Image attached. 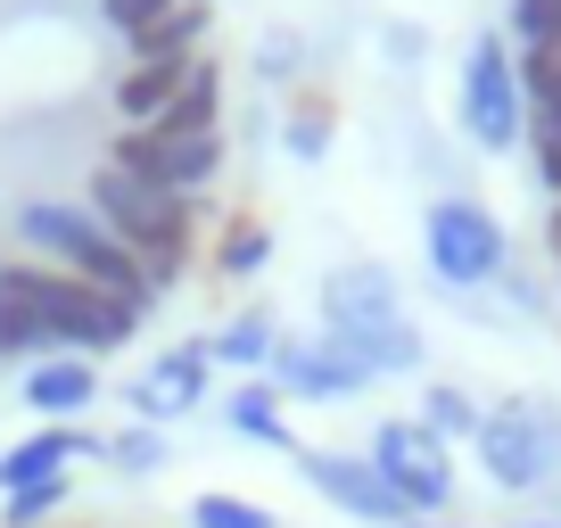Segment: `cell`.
I'll return each mask as SVG.
<instances>
[{
    "label": "cell",
    "mask_w": 561,
    "mask_h": 528,
    "mask_svg": "<svg viewBox=\"0 0 561 528\" xmlns=\"http://www.w3.org/2000/svg\"><path fill=\"white\" fill-rule=\"evenodd\" d=\"M322 331H331L371 380L421 371V331H413V314H404L397 282H388V264H339L331 282H322Z\"/></svg>",
    "instance_id": "6da1fadb"
},
{
    "label": "cell",
    "mask_w": 561,
    "mask_h": 528,
    "mask_svg": "<svg viewBox=\"0 0 561 528\" xmlns=\"http://www.w3.org/2000/svg\"><path fill=\"white\" fill-rule=\"evenodd\" d=\"M0 298L25 306V314L50 331L58 355H107V347H124V338H133V322H140V314H124L116 298H100L91 282L50 273V264H18V256L0 264Z\"/></svg>",
    "instance_id": "7a4b0ae2"
},
{
    "label": "cell",
    "mask_w": 561,
    "mask_h": 528,
    "mask_svg": "<svg viewBox=\"0 0 561 528\" xmlns=\"http://www.w3.org/2000/svg\"><path fill=\"white\" fill-rule=\"evenodd\" d=\"M479 471L504 495H537L561 487V405L553 397H504L479 413Z\"/></svg>",
    "instance_id": "3957f363"
},
{
    "label": "cell",
    "mask_w": 561,
    "mask_h": 528,
    "mask_svg": "<svg viewBox=\"0 0 561 528\" xmlns=\"http://www.w3.org/2000/svg\"><path fill=\"white\" fill-rule=\"evenodd\" d=\"M421 248H430V273L446 289H488V282H504V264H512L504 223L479 198H438L421 215Z\"/></svg>",
    "instance_id": "277c9868"
},
{
    "label": "cell",
    "mask_w": 561,
    "mask_h": 528,
    "mask_svg": "<svg viewBox=\"0 0 561 528\" xmlns=\"http://www.w3.org/2000/svg\"><path fill=\"white\" fill-rule=\"evenodd\" d=\"M91 215H100L107 240H124L133 256H158V248H191L198 231V207L174 191H149V182L116 174V165H100L91 174Z\"/></svg>",
    "instance_id": "5b68a950"
},
{
    "label": "cell",
    "mask_w": 561,
    "mask_h": 528,
    "mask_svg": "<svg viewBox=\"0 0 561 528\" xmlns=\"http://www.w3.org/2000/svg\"><path fill=\"white\" fill-rule=\"evenodd\" d=\"M371 471L388 479V495H397L413 520L455 512V462H446V446L430 438L421 422H380V429H371Z\"/></svg>",
    "instance_id": "8992f818"
},
{
    "label": "cell",
    "mask_w": 561,
    "mask_h": 528,
    "mask_svg": "<svg viewBox=\"0 0 561 528\" xmlns=\"http://www.w3.org/2000/svg\"><path fill=\"white\" fill-rule=\"evenodd\" d=\"M107 165H116V174H133V182H149V191L191 198V191H207V182H215L224 141H215V133H182V141H174V133H158V124H133V133H116Z\"/></svg>",
    "instance_id": "52a82bcc"
},
{
    "label": "cell",
    "mask_w": 561,
    "mask_h": 528,
    "mask_svg": "<svg viewBox=\"0 0 561 528\" xmlns=\"http://www.w3.org/2000/svg\"><path fill=\"white\" fill-rule=\"evenodd\" d=\"M462 124H471L479 149H512L528 133V100H520V67H512V50L495 34L471 42V58H462Z\"/></svg>",
    "instance_id": "ba28073f"
},
{
    "label": "cell",
    "mask_w": 561,
    "mask_h": 528,
    "mask_svg": "<svg viewBox=\"0 0 561 528\" xmlns=\"http://www.w3.org/2000/svg\"><path fill=\"white\" fill-rule=\"evenodd\" d=\"M298 479L322 495V504H339L347 520H371V528H404L413 512L388 495V479L371 471V455H331V446H298Z\"/></svg>",
    "instance_id": "9c48e42d"
},
{
    "label": "cell",
    "mask_w": 561,
    "mask_h": 528,
    "mask_svg": "<svg viewBox=\"0 0 561 528\" xmlns=\"http://www.w3.org/2000/svg\"><path fill=\"white\" fill-rule=\"evenodd\" d=\"M207 371H215V355H207V338H182V347H165L158 364L133 380V397L124 405L140 413V429H174L182 413H198L207 405Z\"/></svg>",
    "instance_id": "30bf717a"
},
{
    "label": "cell",
    "mask_w": 561,
    "mask_h": 528,
    "mask_svg": "<svg viewBox=\"0 0 561 528\" xmlns=\"http://www.w3.org/2000/svg\"><path fill=\"white\" fill-rule=\"evenodd\" d=\"M273 388L280 397H355V388H371V371L322 331V338H280L273 347Z\"/></svg>",
    "instance_id": "8fae6325"
},
{
    "label": "cell",
    "mask_w": 561,
    "mask_h": 528,
    "mask_svg": "<svg viewBox=\"0 0 561 528\" xmlns=\"http://www.w3.org/2000/svg\"><path fill=\"white\" fill-rule=\"evenodd\" d=\"M18 231H25V248H42V256L67 264V273H83V264L107 248L100 215H91V207H58V198H34V207H18Z\"/></svg>",
    "instance_id": "7c38bea8"
},
{
    "label": "cell",
    "mask_w": 561,
    "mask_h": 528,
    "mask_svg": "<svg viewBox=\"0 0 561 528\" xmlns=\"http://www.w3.org/2000/svg\"><path fill=\"white\" fill-rule=\"evenodd\" d=\"M100 455V438H83L75 422H42L25 446H9L0 455V495H18V487H42V479H67V462Z\"/></svg>",
    "instance_id": "4fadbf2b"
},
{
    "label": "cell",
    "mask_w": 561,
    "mask_h": 528,
    "mask_svg": "<svg viewBox=\"0 0 561 528\" xmlns=\"http://www.w3.org/2000/svg\"><path fill=\"white\" fill-rule=\"evenodd\" d=\"M207 25H215L207 0H174L165 18H149L140 34H124V42H133V67H191L198 42H207Z\"/></svg>",
    "instance_id": "5bb4252c"
},
{
    "label": "cell",
    "mask_w": 561,
    "mask_h": 528,
    "mask_svg": "<svg viewBox=\"0 0 561 528\" xmlns=\"http://www.w3.org/2000/svg\"><path fill=\"white\" fill-rule=\"evenodd\" d=\"M91 397H100V371H91V355H42V364L25 371V405H34L42 422H75Z\"/></svg>",
    "instance_id": "9a60e30c"
},
{
    "label": "cell",
    "mask_w": 561,
    "mask_h": 528,
    "mask_svg": "<svg viewBox=\"0 0 561 528\" xmlns=\"http://www.w3.org/2000/svg\"><path fill=\"white\" fill-rule=\"evenodd\" d=\"M224 429H231V438H248V446H280V455H298L273 380H240V388H231V397H224Z\"/></svg>",
    "instance_id": "2e32d148"
},
{
    "label": "cell",
    "mask_w": 561,
    "mask_h": 528,
    "mask_svg": "<svg viewBox=\"0 0 561 528\" xmlns=\"http://www.w3.org/2000/svg\"><path fill=\"white\" fill-rule=\"evenodd\" d=\"M215 107H224V67L215 58H191V74H182V100L158 116V133H215Z\"/></svg>",
    "instance_id": "e0dca14e"
},
{
    "label": "cell",
    "mask_w": 561,
    "mask_h": 528,
    "mask_svg": "<svg viewBox=\"0 0 561 528\" xmlns=\"http://www.w3.org/2000/svg\"><path fill=\"white\" fill-rule=\"evenodd\" d=\"M273 347H280V322L264 314V306H248V314H231L224 331L207 338V355H215V364H240V371L273 364Z\"/></svg>",
    "instance_id": "ac0fdd59"
},
{
    "label": "cell",
    "mask_w": 561,
    "mask_h": 528,
    "mask_svg": "<svg viewBox=\"0 0 561 528\" xmlns=\"http://www.w3.org/2000/svg\"><path fill=\"white\" fill-rule=\"evenodd\" d=\"M182 74H191V67H133V74H116V107H124V124H158L165 107L182 100Z\"/></svg>",
    "instance_id": "d6986e66"
},
{
    "label": "cell",
    "mask_w": 561,
    "mask_h": 528,
    "mask_svg": "<svg viewBox=\"0 0 561 528\" xmlns=\"http://www.w3.org/2000/svg\"><path fill=\"white\" fill-rule=\"evenodd\" d=\"M264 256H273V231H264L256 215H231L224 240H215V273H224V282H248V273H264Z\"/></svg>",
    "instance_id": "ffe728a7"
},
{
    "label": "cell",
    "mask_w": 561,
    "mask_h": 528,
    "mask_svg": "<svg viewBox=\"0 0 561 528\" xmlns=\"http://www.w3.org/2000/svg\"><path fill=\"white\" fill-rule=\"evenodd\" d=\"M421 429L430 438H479V405H471V388H455V380H438L430 397H421Z\"/></svg>",
    "instance_id": "44dd1931"
},
{
    "label": "cell",
    "mask_w": 561,
    "mask_h": 528,
    "mask_svg": "<svg viewBox=\"0 0 561 528\" xmlns=\"http://www.w3.org/2000/svg\"><path fill=\"white\" fill-rule=\"evenodd\" d=\"M100 462L124 479H158L165 471V429H116V438H100Z\"/></svg>",
    "instance_id": "7402d4cb"
},
{
    "label": "cell",
    "mask_w": 561,
    "mask_h": 528,
    "mask_svg": "<svg viewBox=\"0 0 561 528\" xmlns=\"http://www.w3.org/2000/svg\"><path fill=\"white\" fill-rule=\"evenodd\" d=\"M528 158H537V182L545 191H561V107H545V100H528Z\"/></svg>",
    "instance_id": "603a6c76"
},
{
    "label": "cell",
    "mask_w": 561,
    "mask_h": 528,
    "mask_svg": "<svg viewBox=\"0 0 561 528\" xmlns=\"http://www.w3.org/2000/svg\"><path fill=\"white\" fill-rule=\"evenodd\" d=\"M331 100H298V107H289V133H280V141H289V158H306V165H314L322 158V149H331Z\"/></svg>",
    "instance_id": "cb8c5ba5"
},
{
    "label": "cell",
    "mask_w": 561,
    "mask_h": 528,
    "mask_svg": "<svg viewBox=\"0 0 561 528\" xmlns=\"http://www.w3.org/2000/svg\"><path fill=\"white\" fill-rule=\"evenodd\" d=\"M191 528H280L264 504H248V495H198L191 504Z\"/></svg>",
    "instance_id": "d4e9b609"
},
{
    "label": "cell",
    "mask_w": 561,
    "mask_h": 528,
    "mask_svg": "<svg viewBox=\"0 0 561 528\" xmlns=\"http://www.w3.org/2000/svg\"><path fill=\"white\" fill-rule=\"evenodd\" d=\"M520 100L561 107V34H553V42H537V50H520Z\"/></svg>",
    "instance_id": "484cf974"
},
{
    "label": "cell",
    "mask_w": 561,
    "mask_h": 528,
    "mask_svg": "<svg viewBox=\"0 0 561 528\" xmlns=\"http://www.w3.org/2000/svg\"><path fill=\"white\" fill-rule=\"evenodd\" d=\"M0 355H34V364H42V355H58V347H50V331H42L25 306L0 298Z\"/></svg>",
    "instance_id": "4316f807"
},
{
    "label": "cell",
    "mask_w": 561,
    "mask_h": 528,
    "mask_svg": "<svg viewBox=\"0 0 561 528\" xmlns=\"http://www.w3.org/2000/svg\"><path fill=\"white\" fill-rule=\"evenodd\" d=\"M553 34H561V0H512V42L520 50H537Z\"/></svg>",
    "instance_id": "83f0119b"
},
{
    "label": "cell",
    "mask_w": 561,
    "mask_h": 528,
    "mask_svg": "<svg viewBox=\"0 0 561 528\" xmlns=\"http://www.w3.org/2000/svg\"><path fill=\"white\" fill-rule=\"evenodd\" d=\"M165 9H174V0H100V18L116 25V34H140V25L165 18Z\"/></svg>",
    "instance_id": "f1b7e54d"
},
{
    "label": "cell",
    "mask_w": 561,
    "mask_h": 528,
    "mask_svg": "<svg viewBox=\"0 0 561 528\" xmlns=\"http://www.w3.org/2000/svg\"><path fill=\"white\" fill-rule=\"evenodd\" d=\"M298 58H306V50H298V34H273V42H264V58H256V67L273 74V83H289V74H298Z\"/></svg>",
    "instance_id": "f546056e"
},
{
    "label": "cell",
    "mask_w": 561,
    "mask_h": 528,
    "mask_svg": "<svg viewBox=\"0 0 561 528\" xmlns=\"http://www.w3.org/2000/svg\"><path fill=\"white\" fill-rule=\"evenodd\" d=\"M404 528H455V520H404Z\"/></svg>",
    "instance_id": "4dcf8cb0"
}]
</instances>
